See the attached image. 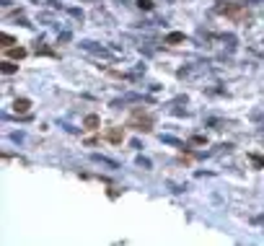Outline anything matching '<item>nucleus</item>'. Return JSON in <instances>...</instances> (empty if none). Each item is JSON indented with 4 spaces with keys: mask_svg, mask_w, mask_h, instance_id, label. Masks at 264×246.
<instances>
[{
    "mask_svg": "<svg viewBox=\"0 0 264 246\" xmlns=\"http://www.w3.org/2000/svg\"><path fill=\"white\" fill-rule=\"evenodd\" d=\"M153 125H156L153 114H151V111H145L143 106L132 109L130 117H127V127H132V130H137V132H151Z\"/></svg>",
    "mask_w": 264,
    "mask_h": 246,
    "instance_id": "obj_1",
    "label": "nucleus"
},
{
    "mask_svg": "<svg viewBox=\"0 0 264 246\" xmlns=\"http://www.w3.org/2000/svg\"><path fill=\"white\" fill-rule=\"evenodd\" d=\"M217 13L225 16L228 21H233V24H244V21H249V8L241 5V3H225V5H217Z\"/></svg>",
    "mask_w": 264,
    "mask_h": 246,
    "instance_id": "obj_2",
    "label": "nucleus"
},
{
    "mask_svg": "<svg viewBox=\"0 0 264 246\" xmlns=\"http://www.w3.org/2000/svg\"><path fill=\"white\" fill-rule=\"evenodd\" d=\"M104 140L111 143V145H119V143L124 140V127H109V130L104 132Z\"/></svg>",
    "mask_w": 264,
    "mask_h": 246,
    "instance_id": "obj_3",
    "label": "nucleus"
},
{
    "mask_svg": "<svg viewBox=\"0 0 264 246\" xmlns=\"http://www.w3.org/2000/svg\"><path fill=\"white\" fill-rule=\"evenodd\" d=\"M26 54H29V52H26L24 47H5V49H3V57H8V60H24Z\"/></svg>",
    "mask_w": 264,
    "mask_h": 246,
    "instance_id": "obj_4",
    "label": "nucleus"
},
{
    "mask_svg": "<svg viewBox=\"0 0 264 246\" xmlns=\"http://www.w3.org/2000/svg\"><path fill=\"white\" fill-rule=\"evenodd\" d=\"M29 109H31L29 98H16V101H13V111H16V114H26Z\"/></svg>",
    "mask_w": 264,
    "mask_h": 246,
    "instance_id": "obj_5",
    "label": "nucleus"
},
{
    "mask_svg": "<svg viewBox=\"0 0 264 246\" xmlns=\"http://www.w3.org/2000/svg\"><path fill=\"white\" fill-rule=\"evenodd\" d=\"M99 125H101V119H99L96 114H88V117L83 119V127H86L88 132H96V130H99Z\"/></svg>",
    "mask_w": 264,
    "mask_h": 246,
    "instance_id": "obj_6",
    "label": "nucleus"
},
{
    "mask_svg": "<svg viewBox=\"0 0 264 246\" xmlns=\"http://www.w3.org/2000/svg\"><path fill=\"white\" fill-rule=\"evenodd\" d=\"M0 68H3V73H8V75H10V73H18V65H16V62H10L8 57L0 62Z\"/></svg>",
    "mask_w": 264,
    "mask_h": 246,
    "instance_id": "obj_7",
    "label": "nucleus"
},
{
    "mask_svg": "<svg viewBox=\"0 0 264 246\" xmlns=\"http://www.w3.org/2000/svg\"><path fill=\"white\" fill-rule=\"evenodd\" d=\"M179 42H184V34H181V31H174V34L166 37V44H179Z\"/></svg>",
    "mask_w": 264,
    "mask_h": 246,
    "instance_id": "obj_8",
    "label": "nucleus"
},
{
    "mask_svg": "<svg viewBox=\"0 0 264 246\" xmlns=\"http://www.w3.org/2000/svg\"><path fill=\"white\" fill-rule=\"evenodd\" d=\"M0 39H3V49H5V47H10V44H13V42H16V39H13V37H10V34H3V37H0Z\"/></svg>",
    "mask_w": 264,
    "mask_h": 246,
    "instance_id": "obj_9",
    "label": "nucleus"
},
{
    "mask_svg": "<svg viewBox=\"0 0 264 246\" xmlns=\"http://www.w3.org/2000/svg\"><path fill=\"white\" fill-rule=\"evenodd\" d=\"M137 5L145 8V10H151V8H153V0H137Z\"/></svg>",
    "mask_w": 264,
    "mask_h": 246,
    "instance_id": "obj_10",
    "label": "nucleus"
},
{
    "mask_svg": "<svg viewBox=\"0 0 264 246\" xmlns=\"http://www.w3.org/2000/svg\"><path fill=\"white\" fill-rule=\"evenodd\" d=\"M251 161H254L257 169H262V166H264V158H262V155H251Z\"/></svg>",
    "mask_w": 264,
    "mask_h": 246,
    "instance_id": "obj_11",
    "label": "nucleus"
}]
</instances>
